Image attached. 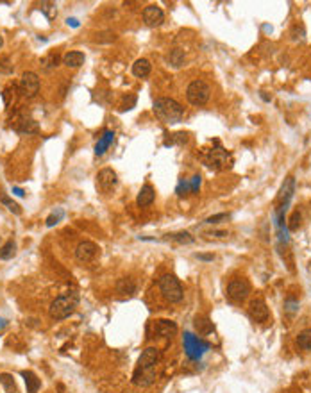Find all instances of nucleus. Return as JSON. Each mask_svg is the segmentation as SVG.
<instances>
[{
    "label": "nucleus",
    "mask_w": 311,
    "mask_h": 393,
    "mask_svg": "<svg viewBox=\"0 0 311 393\" xmlns=\"http://www.w3.org/2000/svg\"><path fill=\"white\" fill-rule=\"evenodd\" d=\"M18 88L25 98H34L39 91V77L34 72H25L20 79Z\"/></svg>",
    "instance_id": "8"
},
{
    "label": "nucleus",
    "mask_w": 311,
    "mask_h": 393,
    "mask_svg": "<svg viewBox=\"0 0 311 393\" xmlns=\"http://www.w3.org/2000/svg\"><path fill=\"white\" fill-rule=\"evenodd\" d=\"M117 291L118 293H122V295H134L136 293V282L132 281V279H127V277L118 279Z\"/></svg>",
    "instance_id": "24"
},
{
    "label": "nucleus",
    "mask_w": 311,
    "mask_h": 393,
    "mask_svg": "<svg viewBox=\"0 0 311 393\" xmlns=\"http://www.w3.org/2000/svg\"><path fill=\"white\" fill-rule=\"evenodd\" d=\"M100 248L93 243V241H80L76 248V258L80 263H90L99 256Z\"/></svg>",
    "instance_id": "10"
},
{
    "label": "nucleus",
    "mask_w": 311,
    "mask_h": 393,
    "mask_svg": "<svg viewBox=\"0 0 311 393\" xmlns=\"http://www.w3.org/2000/svg\"><path fill=\"white\" fill-rule=\"evenodd\" d=\"M143 22H145L149 27H159L163 22H165V13L159 5H147L143 9Z\"/></svg>",
    "instance_id": "11"
},
{
    "label": "nucleus",
    "mask_w": 311,
    "mask_h": 393,
    "mask_svg": "<svg viewBox=\"0 0 311 393\" xmlns=\"http://www.w3.org/2000/svg\"><path fill=\"white\" fill-rule=\"evenodd\" d=\"M209 95H211V88L206 80H194L192 84L186 88V98L192 106H204V104L209 100Z\"/></svg>",
    "instance_id": "5"
},
{
    "label": "nucleus",
    "mask_w": 311,
    "mask_h": 393,
    "mask_svg": "<svg viewBox=\"0 0 311 393\" xmlns=\"http://www.w3.org/2000/svg\"><path fill=\"white\" fill-rule=\"evenodd\" d=\"M86 61V56L82 52H68L63 56V65L68 66V68H79Z\"/></svg>",
    "instance_id": "20"
},
{
    "label": "nucleus",
    "mask_w": 311,
    "mask_h": 393,
    "mask_svg": "<svg viewBox=\"0 0 311 393\" xmlns=\"http://www.w3.org/2000/svg\"><path fill=\"white\" fill-rule=\"evenodd\" d=\"M165 239H166V241H175V243H179V245H190V243H194V236H192L190 233H186V231H183V233L166 234Z\"/></svg>",
    "instance_id": "25"
},
{
    "label": "nucleus",
    "mask_w": 311,
    "mask_h": 393,
    "mask_svg": "<svg viewBox=\"0 0 311 393\" xmlns=\"http://www.w3.org/2000/svg\"><path fill=\"white\" fill-rule=\"evenodd\" d=\"M250 293V284L247 279H233L227 286V297L233 302H243Z\"/></svg>",
    "instance_id": "7"
},
{
    "label": "nucleus",
    "mask_w": 311,
    "mask_h": 393,
    "mask_svg": "<svg viewBox=\"0 0 311 393\" xmlns=\"http://www.w3.org/2000/svg\"><path fill=\"white\" fill-rule=\"evenodd\" d=\"M195 329L198 331V334L206 336V334H209V332L213 331V323L209 322V318H206V316H197V318H195Z\"/></svg>",
    "instance_id": "26"
},
{
    "label": "nucleus",
    "mask_w": 311,
    "mask_h": 393,
    "mask_svg": "<svg viewBox=\"0 0 311 393\" xmlns=\"http://www.w3.org/2000/svg\"><path fill=\"white\" fill-rule=\"evenodd\" d=\"M77 304H79V295L76 291H68L66 295L57 297L48 308V314L52 320H65L70 314H74Z\"/></svg>",
    "instance_id": "2"
},
{
    "label": "nucleus",
    "mask_w": 311,
    "mask_h": 393,
    "mask_svg": "<svg viewBox=\"0 0 311 393\" xmlns=\"http://www.w3.org/2000/svg\"><path fill=\"white\" fill-rule=\"evenodd\" d=\"M213 236H217V238H224V236H227L226 231H217V233H213Z\"/></svg>",
    "instance_id": "44"
},
{
    "label": "nucleus",
    "mask_w": 311,
    "mask_h": 393,
    "mask_svg": "<svg viewBox=\"0 0 311 393\" xmlns=\"http://www.w3.org/2000/svg\"><path fill=\"white\" fill-rule=\"evenodd\" d=\"M2 45H4V39H2V36H0V48H2Z\"/></svg>",
    "instance_id": "46"
},
{
    "label": "nucleus",
    "mask_w": 311,
    "mask_h": 393,
    "mask_svg": "<svg viewBox=\"0 0 311 393\" xmlns=\"http://www.w3.org/2000/svg\"><path fill=\"white\" fill-rule=\"evenodd\" d=\"M14 254H16V243H14L13 239L5 241V243L0 247V259H4V261L14 258Z\"/></svg>",
    "instance_id": "27"
},
{
    "label": "nucleus",
    "mask_w": 311,
    "mask_h": 393,
    "mask_svg": "<svg viewBox=\"0 0 311 393\" xmlns=\"http://www.w3.org/2000/svg\"><path fill=\"white\" fill-rule=\"evenodd\" d=\"M22 377H24L25 386H27V393H38V390L41 388V381L38 379V375L31 370H24Z\"/></svg>",
    "instance_id": "21"
},
{
    "label": "nucleus",
    "mask_w": 311,
    "mask_h": 393,
    "mask_svg": "<svg viewBox=\"0 0 311 393\" xmlns=\"http://www.w3.org/2000/svg\"><path fill=\"white\" fill-rule=\"evenodd\" d=\"M14 93H16V86H7V88L2 91V100H4V106L5 108H9L11 102L14 100Z\"/></svg>",
    "instance_id": "31"
},
{
    "label": "nucleus",
    "mask_w": 311,
    "mask_h": 393,
    "mask_svg": "<svg viewBox=\"0 0 311 393\" xmlns=\"http://www.w3.org/2000/svg\"><path fill=\"white\" fill-rule=\"evenodd\" d=\"M293 192H295V179L290 175V177H286V181H284L283 186H281V192H279L277 211H286V206H288V202H290V198L293 196Z\"/></svg>",
    "instance_id": "13"
},
{
    "label": "nucleus",
    "mask_w": 311,
    "mask_h": 393,
    "mask_svg": "<svg viewBox=\"0 0 311 393\" xmlns=\"http://www.w3.org/2000/svg\"><path fill=\"white\" fill-rule=\"evenodd\" d=\"M0 384L4 386L5 393H16V383H14L13 375L11 374L2 372V374H0Z\"/></svg>",
    "instance_id": "29"
},
{
    "label": "nucleus",
    "mask_w": 311,
    "mask_h": 393,
    "mask_svg": "<svg viewBox=\"0 0 311 393\" xmlns=\"http://www.w3.org/2000/svg\"><path fill=\"white\" fill-rule=\"evenodd\" d=\"M156 381V368H136L132 375V383L136 386H151Z\"/></svg>",
    "instance_id": "15"
},
{
    "label": "nucleus",
    "mask_w": 311,
    "mask_h": 393,
    "mask_svg": "<svg viewBox=\"0 0 311 393\" xmlns=\"http://www.w3.org/2000/svg\"><path fill=\"white\" fill-rule=\"evenodd\" d=\"M13 193H14V195H18V196H24L25 195V192L22 190V188H13Z\"/></svg>",
    "instance_id": "43"
},
{
    "label": "nucleus",
    "mask_w": 311,
    "mask_h": 393,
    "mask_svg": "<svg viewBox=\"0 0 311 393\" xmlns=\"http://www.w3.org/2000/svg\"><path fill=\"white\" fill-rule=\"evenodd\" d=\"M183 343H184V352H186V356H188L190 359H200L204 352L209 349L207 343H204L202 340H198V338L195 336V334H192V332H184Z\"/></svg>",
    "instance_id": "6"
},
{
    "label": "nucleus",
    "mask_w": 311,
    "mask_h": 393,
    "mask_svg": "<svg viewBox=\"0 0 311 393\" xmlns=\"http://www.w3.org/2000/svg\"><path fill=\"white\" fill-rule=\"evenodd\" d=\"M115 141V132L113 131H106L104 136L97 141V145H95V156H102L106 150L111 147V143Z\"/></svg>",
    "instance_id": "22"
},
{
    "label": "nucleus",
    "mask_w": 311,
    "mask_h": 393,
    "mask_svg": "<svg viewBox=\"0 0 311 393\" xmlns=\"http://www.w3.org/2000/svg\"><path fill=\"white\" fill-rule=\"evenodd\" d=\"M66 24L72 25V27H79V20H76V18H68V20H66Z\"/></svg>",
    "instance_id": "42"
},
{
    "label": "nucleus",
    "mask_w": 311,
    "mask_h": 393,
    "mask_svg": "<svg viewBox=\"0 0 311 393\" xmlns=\"http://www.w3.org/2000/svg\"><path fill=\"white\" fill-rule=\"evenodd\" d=\"M41 11L45 13V16H47L48 20H52L57 14L56 4H54V2H43V4H41Z\"/></svg>",
    "instance_id": "34"
},
{
    "label": "nucleus",
    "mask_w": 311,
    "mask_h": 393,
    "mask_svg": "<svg viewBox=\"0 0 311 393\" xmlns=\"http://www.w3.org/2000/svg\"><path fill=\"white\" fill-rule=\"evenodd\" d=\"M156 198V192L154 188L151 186V184H145V186L140 190V193H138L136 196V204L140 207H149L152 206V202H154Z\"/></svg>",
    "instance_id": "17"
},
{
    "label": "nucleus",
    "mask_w": 311,
    "mask_h": 393,
    "mask_svg": "<svg viewBox=\"0 0 311 393\" xmlns=\"http://www.w3.org/2000/svg\"><path fill=\"white\" fill-rule=\"evenodd\" d=\"M299 225H301V213L299 211H295L292 215V218H290V225H288V229L290 231H297Z\"/></svg>",
    "instance_id": "37"
},
{
    "label": "nucleus",
    "mask_w": 311,
    "mask_h": 393,
    "mask_svg": "<svg viewBox=\"0 0 311 393\" xmlns=\"http://www.w3.org/2000/svg\"><path fill=\"white\" fill-rule=\"evenodd\" d=\"M118 184V177L117 172L111 168H102L99 173H97V186L100 188V192L104 193H111L117 188Z\"/></svg>",
    "instance_id": "9"
},
{
    "label": "nucleus",
    "mask_w": 311,
    "mask_h": 393,
    "mask_svg": "<svg viewBox=\"0 0 311 393\" xmlns=\"http://www.w3.org/2000/svg\"><path fill=\"white\" fill-rule=\"evenodd\" d=\"M188 192H190V183H186V181H179V184H177V188H175V193H177L179 196H183Z\"/></svg>",
    "instance_id": "40"
},
{
    "label": "nucleus",
    "mask_w": 311,
    "mask_h": 393,
    "mask_svg": "<svg viewBox=\"0 0 311 393\" xmlns=\"http://www.w3.org/2000/svg\"><path fill=\"white\" fill-rule=\"evenodd\" d=\"M152 109H154L156 118L165 123H177L184 117V108L174 98H157Z\"/></svg>",
    "instance_id": "1"
},
{
    "label": "nucleus",
    "mask_w": 311,
    "mask_h": 393,
    "mask_svg": "<svg viewBox=\"0 0 311 393\" xmlns=\"http://www.w3.org/2000/svg\"><path fill=\"white\" fill-rule=\"evenodd\" d=\"M249 314L254 322H267L270 316V311L267 308V304H265V300L254 299L249 304Z\"/></svg>",
    "instance_id": "14"
},
{
    "label": "nucleus",
    "mask_w": 311,
    "mask_h": 393,
    "mask_svg": "<svg viewBox=\"0 0 311 393\" xmlns=\"http://www.w3.org/2000/svg\"><path fill=\"white\" fill-rule=\"evenodd\" d=\"M161 359V351L156 347H147L138 359V368H156Z\"/></svg>",
    "instance_id": "12"
},
{
    "label": "nucleus",
    "mask_w": 311,
    "mask_h": 393,
    "mask_svg": "<svg viewBox=\"0 0 311 393\" xmlns=\"http://www.w3.org/2000/svg\"><path fill=\"white\" fill-rule=\"evenodd\" d=\"M231 216L227 215V213H218V215H213V216H209V218H206V224H220V222H224V220H229Z\"/></svg>",
    "instance_id": "36"
},
{
    "label": "nucleus",
    "mask_w": 311,
    "mask_h": 393,
    "mask_svg": "<svg viewBox=\"0 0 311 393\" xmlns=\"http://www.w3.org/2000/svg\"><path fill=\"white\" fill-rule=\"evenodd\" d=\"M175 141H177V143H186V141H188V136L184 134V132H177V134H174L172 140L166 141V145H172V143H175Z\"/></svg>",
    "instance_id": "41"
},
{
    "label": "nucleus",
    "mask_w": 311,
    "mask_h": 393,
    "mask_svg": "<svg viewBox=\"0 0 311 393\" xmlns=\"http://www.w3.org/2000/svg\"><path fill=\"white\" fill-rule=\"evenodd\" d=\"M57 63H59V56H57V54H48L47 57H43L41 59V66L47 72H50L52 68H56Z\"/></svg>",
    "instance_id": "30"
},
{
    "label": "nucleus",
    "mask_w": 311,
    "mask_h": 393,
    "mask_svg": "<svg viewBox=\"0 0 311 393\" xmlns=\"http://www.w3.org/2000/svg\"><path fill=\"white\" fill-rule=\"evenodd\" d=\"M297 345L302 351H311V329H304V331L299 332Z\"/></svg>",
    "instance_id": "28"
},
{
    "label": "nucleus",
    "mask_w": 311,
    "mask_h": 393,
    "mask_svg": "<svg viewBox=\"0 0 311 393\" xmlns=\"http://www.w3.org/2000/svg\"><path fill=\"white\" fill-rule=\"evenodd\" d=\"M14 131L18 132V134H36L39 131V125L36 120H27V118H22L16 127H14Z\"/></svg>",
    "instance_id": "19"
},
{
    "label": "nucleus",
    "mask_w": 311,
    "mask_h": 393,
    "mask_svg": "<svg viewBox=\"0 0 311 393\" xmlns=\"http://www.w3.org/2000/svg\"><path fill=\"white\" fill-rule=\"evenodd\" d=\"M2 204H4V206L7 207L13 215H20V213H22V207H20L14 200H11L9 196H2Z\"/></svg>",
    "instance_id": "33"
},
{
    "label": "nucleus",
    "mask_w": 311,
    "mask_h": 393,
    "mask_svg": "<svg viewBox=\"0 0 311 393\" xmlns=\"http://www.w3.org/2000/svg\"><path fill=\"white\" fill-rule=\"evenodd\" d=\"M154 334L161 338H172L177 334V325L170 320H157L154 323Z\"/></svg>",
    "instance_id": "16"
},
{
    "label": "nucleus",
    "mask_w": 311,
    "mask_h": 393,
    "mask_svg": "<svg viewBox=\"0 0 311 393\" xmlns=\"http://www.w3.org/2000/svg\"><path fill=\"white\" fill-rule=\"evenodd\" d=\"M284 309H286L290 314H295L297 313V309H299V302L297 300H293V299H288L286 302H284Z\"/></svg>",
    "instance_id": "38"
},
{
    "label": "nucleus",
    "mask_w": 311,
    "mask_h": 393,
    "mask_svg": "<svg viewBox=\"0 0 311 393\" xmlns=\"http://www.w3.org/2000/svg\"><path fill=\"white\" fill-rule=\"evenodd\" d=\"M184 59H186V54H184L183 48H172L165 56V61L172 68H181L184 65Z\"/></svg>",
    "instance_id": "18"
},
{
    "label": "nucleus",
    "mask_w": 311,
    "mask_h": 393,
    "mask_svg": "<svg viewBox=\"0 0 311 393\" xmlns=\"http://www.w3.org/2000/svg\"><path fill=\"white\" fill-rule=\"evenodd\" d=\"M200 183H202V177H200V175H194L192 181H190V192L197 193L198 188H200Z\"/></svg>",
    "instance_id": "39"
},
{
    "label": "nucleus",
    "mask_w": 311,
    "mask_h": 393,
    "mask_svg": "<svg viewBox=\"0 0 311 393\" xmlns=\"http://www.w3.org/2000/svg\"><path fill=\"white\" fill-rule=\"evenodd\" d=\"M5 323H7V322H5L4 318H0V331H2V329L5 327Z\"/></svg>",
    "instance_id": "45"
},
{
    "label": "nucleus",
    "mask_w": 311,
    "mask_h": 393,
    "mask_svg": "<svg viewBox=\"0 0 311 393\" xmlns=\"http://www.w3.org/2000/svg\"><path fill=\"white\" fill-rule=\"evenodd\" d=\"M159 290L161 293H163V297H165L168 302H181L183 300V286H181L179 279L175 275H170V274H166V275H163L159 279Z\"/></svg>",
    "instance_id": "3"
},
{
    "label": "nucleus",
    "mask_w": 311,
    "mask_h": 393,
    "mask_svg": "<svg viewBox=\"0 0 311 393\" xmlns=\"http://www.w3.org/2000/svg\"><path fill=\"white\" fill-rule=\"evenodd\" d=\"M204 164L211 170H224L231 164V154L226 149H222L217 143V147L211 150H206L202 156Z\"/></svg>",
    "instance_id": "4"
},
{
    "label": "nucleus",
    "mask_w": 311,
    "mask_h": 393,
    "mask_svg": "<svg viewBox=\"0 0 311 393\" xmlns=\"http://www.w3.org/2000/svg\"><path fill=\"white\" fill-rule=\"evenodd\" d=\"M0 74H5V75L13 74V65H11L9 57H2V59H0Z\"/></svg>",
    "instance_id": "35"
},
{
    "label": "nucleus",
    "mask_w": 311,
    "mask_h": 393,
    "mask_svg": "<svg viewBox=\"0 0 311 393\" xmlns=\"http://www.w3.org/2000/svg\"><path fill=\"white\" fill-rule=\"evenodd\" d=\"M151 61L149 59H138L134 65H132V74H134V77H140V79H145V77H149V74H151Z\"/></svg>",
    "instance_id": "23"
},
{
    "label": "nucleus",
    "mask_w": 311,
    "mask_h": 393,
    "mask_svg": "<svg viewBox=\"0 0 311 393\" xmlns=\"http://www.w3.org/2000/svg\"><path fill=\"white\" fill-rule=\"evenodd\" d=\"M63 216H65V211L63 209H56L54 213H50L47 218V227H54L56 224H59L63 220Z\"/></svg>",
    "instance_id": "32"
}]
</instances>
